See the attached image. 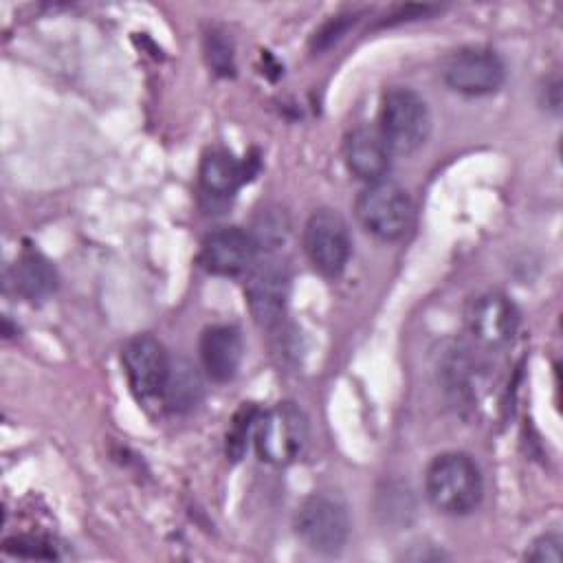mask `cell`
Segmentation results:
<instances>
[{
    "label": "cell",
    "instance_id": "19",
    "mask_svg": "<svg viewBox=\"0 0 563 563\" xmlns=\"http://www.w3.org/2000/svg\"><path fill=\"white\" fill-rule=\"evenodd\" d=\"M561 545H563L561 534L545 532V534L537 537L530 543V550L526 552V559L534 561V563H561V559H563Z\"/></svg>",
    "mask_w": 563,
    "mask_h": 563
},
{
    "label": "cell",
    "instance_id": "14",
    "mask_svg": "<svg viewBox=\"0 0 563 563\" xmlns=\"http://www.w3.org/2000/svg\"><path fill=\"white\" fill-rule=\"evenodd\" d=\"M198 176L207 196L229 198L244 180V165L224 150H211L202 156Z\"/></svg>",
    "mask_w": 563,
    "mask_h": 563
},
{
    "label": "cell",
    "instance_id": "16",
    "mask_svg": "<svg viewBox=\"0 0 563 563\" xmlns=\"http://www.w3.org/2000/svg\"><path fill=\"white\" fill-rule=\"evenodd\" d=\"M200 394H202V383L196 367L187 361H176V363L172 361L161 400H165V405L172 411H185L196 407V402L200 400Z\"/></svg>",
    "mask_w": 563,
    "mask_h": 563
},
{
    "label": "cell",
    "instance_id": "6",
    "mask_svg": "<svg viewBox=\"0 0 563 563\" xmlns=\"http://www.w3.org/2000/svg\"><path fill=\"white\" fill-rule=\"evenodd\" d=\"M303 251L314 271L323 277H339L352 251L345 220L332 209H317L303 227Z\"/></svg>",
    "mask_w": 563,
    "mask_h": 563
},
{
    "label": "cell",
    "instance_id": "18",
    "mask_svg": "<svg viewBox=\"0 0 563 563\" xmlns=\"http://www.w3.org/2000/svg\"><path fill=\"white\" fill-rule=\"evenodd\" d=\"M260 411L255 407H242L227 433V455L231 460H240L242 453L246 451V442L249 438H253V429H255V420H257Z\"/></svg>",
    "mask_w": 563,
    "mask_h": 563
},
{
    "label": "cell",
    "instance_id": "17",
    "mask_svg": "<svg viewBox=\"0 0 563 563\" xmlns=\"http://www.w3.org/2000/svg\"><path fill=\"white\" fill-rule=\"evenodd\" d=\"M288 233V220L282 209H266L257 216L255 227L251 231L257 249H275L284 242Z\"/></svg>",
    "mask_w": 563,
    "mask_h": 563
},
{
    "label": "cell",
    "instance_id": "7",
    "mask_svg": "<svg viewBox=\"0 0 563 563\" xmlns=\"http://www.w3.org/2000/svg\"><path fill=\"white\" fill-rule=\"evenodd\" d=\"M444 84L462 95L479 97L501 88L506 79L504 62L488 48H460L444 57L440 66Z\"/></svg>",
    "mask_w": 563,
    "mask_h": 563
},
{
    "label": "cell",
    "instance_id": "13",
    "mask_svg": "<svg viewBox=\"0 0 563 563\" xmlns=\"http://www.w3.org/2000/svg\"><path fill=\"white\" fill-rule=\"evenodd\" d=\"M343 156L347 169L367 183L380 180L389 169V147L374 125L354 128L343 143Z\"/></svg>",
    "mask_w": 563,
    "mask_h": 563
},
{
    "label": "cell",
    "instance_id": "11",
    "mask_svg": "<svg viewBox=\"0 0 563 563\" xmlns=\"http://www.w3.org/2000/svg\"><path fill=\"white\" fill-rule=\"evenodd\" d=\"M257 251L251 231L224 227L207 235L202 244V264L216 275H238L255 264Z\"/></svg>",
    "mask_w": 563,
    "mask_h": 563
},
{
    "label": "cell",
    "instance_id": "10",
    "mask_svg": "<svg viewBox=\"0 0 563 563\" xmlns=\"http://www.w3.org/2000/svg\"><path fill=\"white\" fill-rule=\"evenodd\" d=\"M466 328L484 347H504L512 341L519 328L515 303L501 292L477 295L466 310Z\"/></svg>",
    "mask_w": 563,
    "mask_h": 563
},
{
    "label": "cell",
    "instance_id": "20",
    "mask_svg": "<svg viewBox=\"0 0 563 563\" xmlns=\"http://www.w3.org/2000/svg\"><path fill=\"white\" fill-rule=\"evenodd\" d=\"M224 33H209L207 37V55H209V64L222 73L229 75L233 70V53H231V44L222 37Z\"/></svg>",
    "mask_w": 563,
    "mask_h": 563
},
{
    "label": "cell",
    "instance_id": "8",
    "mask_svg": "<svg viewBox=\"0 0 563 563\" xmlns=\"http://www.w3.org/2000/svg\"><path fill=\"white\" fill-rule=\"evenodd\" d=\"M121 361H123L128 383L139 400L163 398L172 358L167 356V352L158 339H154L150 334L132 336L123 345Z\"/></svg>",
    "mask_w": 563,
    "mask_h": 563
},
{
    "label": "cell",
    "instance_id": "15",
    "mask_svg": "<svg viewBox=\"0 0 563 563\" xmlns=\"http://www.w3.org/2000/svg\"><path fill=\"white\" fill-rule=\"evenodd\" d=\"M9 284L18 295L35 301L48 297L55 290L57 273L46 257L37 253H26L11 266Z\"/></svg>",
    "mask_w": 563,
    "mask_h": 563
},
{
    "label": "cell",
    "instance_id": "5",
    "mask_svg": "<svg viewBox=\"0 0 563 563\" xmlns=\"http://www.w3.org/2000/svg\"><path fill=\"white\" fill-rule=\"evenodd\" d=\"M295 530L317 554H339L350 537V515L343 501L330 495H310L295 515Z\"/></svg>",
    "mask_w": 563,
    "mask_h": 563
},
{
    "label": "cell",
    "instance_id": "3",
    "mask_svg": "<svg viewBox=\"0 0 563 563\" xmlns=\"http://www.w3.org/2000/svg\"><path fill=\"white\" fill-rule=\"evenodd\" d=\"M356 218L367 233L394 242L407 235L413 224V205L409 194L391 180H374L356 198Z\"/></svg>",
    "mask_w": 563,
    "mask_h": 563
},
{
    "label": "cell",
    "instance_id": "12",
    "mask_svg": "<svg viewBox=\"0 0 563 563\" xmlns=\"http://www.w3.org/2000/svg\"><path fill=\"white\" fill-rule=\"evenodd\" d=\"M242 354V334L233 325H211L200 336V365L216 383H227L238 374Z\"/></svg>",
    "mask_w": 563,
    "mask_h": 563
},
{
    "label": "cell",
    "instance_id": "1",
    "mask_svg": "<svg viewBox=\"0 0 563 563\" xmlns=\"http://www.w3.org/2000/svg\"><path fill=\"white\" fill-rule=\"evenodd\" d=\"M424 493L435 510L444 515H468L484 495L479 466L466 453H440L424 471Z\"/></svg>",
    "mask_w": 563,
    "mask_h": 563
},
{
    "label": "cell",
    "instance_id": "21",
    "mask_svg": "<svg viewBox=\"0 0 563 563\" xmlns=\"http://www.w3.org/2000/svg\"><path fill=\"white\" fill-rule=\"evenodd\" d=\"M4 550L9 554L15 556H29V559H51L55 556L53 550L46 548V543H42L40 539H31V537H13L4 541Z\"/></svg>",
    "mask_w": 563,
    "mask_h": 563
},
{
    "label": "cell",
    "instance_id": "2",
    "mask_svg": "<svg viewBox=\"0 0 563 563\" xmlns=\"http://www.w3.org/2000/svg\"><path fill=\"white\" fill-rule=\"evenodd\" d=\"M431 114L424 99L405 86H394L383 95L378 132L391 154H411L429 136Z\"/></svg>",
    "mask_w": 563,
    "mask_h": 563
},
{
    "label": "cell",
    "instance_id": "4",
    "mask_svg": "<svg viewBox=\"0 0 563 563\" xmlns=\"http://www.w3.org/2000/svg\"><path fill=\"white\" fill-rule=\"evenodd\" d=\"M253 442L260 460L268 464H288L301 455L308 442V420L292 402L275 405L257 416Z\"/></svg>",
    "mask_w": 563,
    "mask_h": 563
},
{
    "label": "cell",
    "instance_id": "9",
    "mask_svg": "<svg viewBox=\"0 0 563 563\" xmlns=\"http://www.w3.org/2000/svg\"><path fill=\"white\" fill-rule=\"evenodd\" d=\"M288 268L279 257H266L249 268L246 301L257 323L273 325L282 319L288 299Z\"/></svg>",
    "mask_w": 563,
    "mask_h": 563
}]
</instances>
